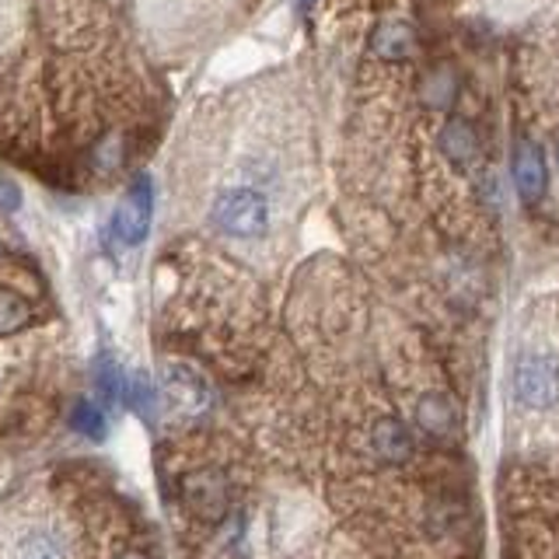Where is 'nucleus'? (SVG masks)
Listing matches in <instances>:
<instances>
[{"mask_svg": "<svg viewBox=\"0 0 559 559\" xmlns=\"http://www.w3.org/2000/svg\"><path fill=\"white\" fill-rule=\"evenodd\" d=\"M214 224L231 238H262L270 227V203L255 189H224L214 200Z\"/></svg>", "mask_w": 559, "mask_h": 559, "instance_id": "f257e3e1", "label": "nucleus"}, {"mask_svg": "<svg viewBox=\"0 0 559 559\" xmlns=\"http://www.w3.org/2000/svg\"><path fill=\"white\" fill-rule=\"evenodd\" d=\"M514 395L528 409H552L559 402V357L524 354L514 364Z\"/></svg>", "mask_w": 559, "mask_h": 559, "instance_id": "f03ea898", "label": "nucleus"}, {"mask_svg": "<svg viewBox=\"0 0 559 559\" xmlns=\"http://www.w3.org/2000/svg\"><path fill=\"white\" fill-rule=\"evenodd\" d=\"M151 210H154V189L147 175H136L133 186L127 189V197L116 206L112 214V235L122 245H140L151 231Z\"/></svg>", "mask_w": 559, "mask_h": 559, "instance_id": "7ed1b4c3", "label": "nucleus"}, {"mask_svg": "<svg viewBox=\"0 0 559 559\" xmlns=\"http://www.w3.org/2000/svg\"><path fill=\"white\" fill-rule=\"evenodd\" d=\"M511 175H514V189L521 203H538L546 197V157H542V147L535 140L521 136L514 144V157H511Z\"/></svg>", "mask_w": 559, "mask_h": 559, "instance_id": "20e7f679", "label": "nucleus"}, {"mask_svg": "<svg viewBox=\"0 0 559 559\" xmlns=\"http://www.w3.org/2000/svg\"><path fill=\"white\" fill-rule=\"evenodd\" d=\"M182 500L192 514L217 521L227 511V483L221 472H197L182 479Z\"/></svg>", "mask_w": 559, "mask_h": 559, "instance_id": "39448f33", "label": "nucleus"}, {"mask_svg": "<svg viewBox=\"0 0 559 559\" xmlns=\"http://www.w3.org/2000/svg\"><path fill=\"white\" fill-rule=\"evenodd\" d=\"M165 399L171 409H179L186 416H200L210 406V392H206V381L189 371V367H168L165 374Z\"/></svg>", "mask_w": 559, "mask_h": 559, "instance_id": "423d86ee", "label": "nucleus"}, {"mask_svg": "<svg viewBox=\"0 0 559 559\" xmlns=\"http://www.w3.org/2000/svg\"><path fill=\"white\" fill-rule=\"evenodd\" d=\"M437 147L454 168H468L479 157V133L468 119H448L437 136Z\"/></svg>", "mask_w": 559, "mask_h": 559, "instance_id": "0eeeda50", "label": "nucleus"}, {"mask_svg": "<svg viewBox=\"0 0 559 559\" xmlns=\"http://www.w3.org/2000/svg\"><path fill=\"white\" fill-rule=\"evenodd\" d=\"M371 444H374L381 462L402 465V462H409V454H413V433H409L406 424H402V419L384 416V419H378L374 430H371Z\"/></svg>", "mask_w": 559, "mask_h": 559, "instance_id": "6e6552de", "label": "nucleus"}, {"mask_svg": "<svg viewBox=\"0 0 559 559\" xmlns=\"http://www.w3.org/2000/svg\"><path fill=\"white\" fill-rule=\"evenodd\" d=\"M413 46H416V32L402 22H381L374 32H371V52L381 60H406L413 57Z\"/></svg>", "mask_w": 559, "mask_h": 559, "instance_id": "1a4fd4ad", "label": "nucleus"}, {"mask_svg": "<svg viewBox=\"0 0 559 559\" xmlns=\"http://www.w3.org/2000/svg\"><path fill=\"white\" fill-rule=\"evenodd\" d=\"M416 424L424 427L430 437H448L454 430V424H459V416H454V406H451L448 395L430 392L416 402Z\"/></svg>", "mask_w": 559, "mask_h": 559, "instance_id": "9d476101", "label": "nucleus"}, {"mask_svg": "<svg viewBox=\"0 0 559 559\" xmlns=\"http://www.w3.org/2000/svg\"><path fill=\"white\" fill-rule=\"evenodd\" d=\"M419 98H424L430 109H448V105L459 98V78L451 74L448 67H433L419 81Z\"/></svg>", "mask_w": 559, "mask_h": 559, "instance_id": "9b49d317", "label": "nucleus"}, {"mask_svg": "<svg viewBox=\"0 0 559 559\" xmlns=\"http://www.w3.org/2000/svg\"><path fill=\"white\" fill-rule=\"evenodd\" d=\"M14 559H67L63 552V542L46 532V528H32L17 538V549H14Z\"/></svg>", "mask_w": 559, "mask_h": 559, "instance_id": "f8f14e48", "label": "nucleus"}, {"mask_svg": "<svg viewBox=\"0 0 559 559\" xmlns=\"http://www.w3.org/2000/svg\"><path fill=\"white\" fill-rule=\"evenodd\" d=\"M32 322V305L17 290L0 287V336H14Z\"/></svg>", "mask_w": 559, "mask_h": 559, "instance_id": "ddd939ff", "label": "nucleus"}, {"mask_svg": "<svg viewBox=\"0 0 559 559\" xmlns=\"http://www.w3.org/2000/svg\"><path fill=\"white\" fill-rule=\"evenodd\" d=\"M70 427H74L78 433L92 437V441H102L105 437V416L98 406H92V402H78L74 413H70Z\"/></svg>", "mask_w": 559, "mask_h": 559, "instance_id": "4468645a", "label": "nucleus"}, {"mask_svg": "<svg viewBox=\"0 0 559 559\" xmlns=\"http://www.w3.org/2000/svg\"><path fill=\"white\" fill-rule=\"evenodd\" d=\"M95 389L102 392L105 402H119V395H122L119 364H112L109 357H98V364H95Z\"/></svg>", "mask_w": 559, "mask_h": 559, "instance_id": "2eb2a0df", "label": "nucleus"}, {"mask_svg": "<svg viewBox=\"0 0 559 559\" xmlns=\"http://www.w3.org/2000/svg\"><path fill=\"white\" fill-rule=\"evenodd\" d=\"M130 402L140 409V413H154L157 409V392H154V384L144 378V374H136L133 384H130Z\"/></svg>", "mask_w": 559, "mask_h": 559, "instance_id": "dca6fc26", "label": "nucleus"}, {"mask_svg": "<svg viewBox=\"0 0 559 559\" xmlns=\"http://www.w3.org/2000/svg\"><path fill=\"white\" fill-rule=\"evenodd\" d=\"M17 206H22V189L0 175V214H14Z\"/></svg>", "mask_w": 559, "mask_h": 559, "instance_id": "f3484780", "label": "nucleus"}, {"mask_svg": "<svg viewBox=\"0 0 559 559\" xmlns=\"http://www.w3.org/2000/svg\"><path fill=\"white\" fill-rule=\"evenodd\" d=\"M308 8H311V0H297V11L301 14H308Z\"/></svg>", "mask_w": 559, "mask_h": 559, "instance_id": "a211bd4d", "label": "nucleus"}, {"mask_svg": "<svg viewBox=\"0 0 559 559\" xmlns=\"http://www.w3.org/2000/svg\"><path fill=\"white\" fill-rule=\"evenodd\" d=\"M119 559H147V556L144 552H122Z\"/></svg>", "mask_w": 559, "mask_h": 559, "instance_id": "6ab92c4d", "label": "nucleus"}]
</instances>
